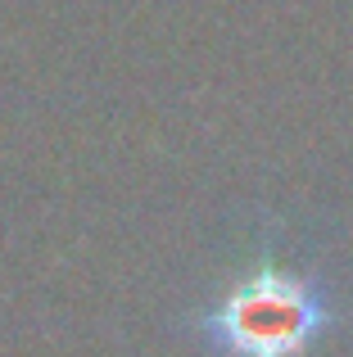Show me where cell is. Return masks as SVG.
<instances>
[{
  "instance_id": "cell-1",
  "label": "cell",
  "mask_w": 353,
  "mask_h": 357,
  "mask_svg": "<svg viewBox=\"0 0 353 357\" xmlns=\"http://www.w3.org/2000/svg\"><path fill=\"white\" fill-rule=\"evenodd\" d=\"M331 321L336 303L317 280L258 267L204 312L200 335L218 357H303Z\"/></svg>"
}]
</instances>
